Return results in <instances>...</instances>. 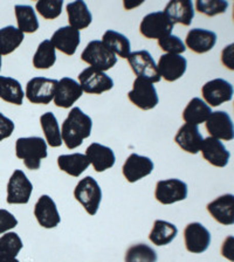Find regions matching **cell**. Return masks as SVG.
<instances>
[{
    "label": "cell",
    "mask_w": 234,
    "mask_h": 262,
    "mask_svg": "<svg viewBox=\"0 0 234 262\" xmlns=\"http://www.w3.org/2000/svg\"><path fill=\"white\" fill-rule=\"evenodd\" d=\"M93 121L79 106H74L61 126V137L68 149H76L92 134Z\"/></svg>",
    "instance_id": "obj_1"
},
{
    "label": "cell",
    "mask_w": 234,
    "mask_h": 262,
    "mask_svg": "<svg viewBox=\"0 0 234 262\" xmlns=\"http://www.w3.org/2000/svg\"><path fill=\"white\" fill-rule=\"evenodd\" d=\"M15 155L30 170H39L41 161L47 157L46 141L41 137H23L15 143Z\"/></svg>",
    "instance_id": "obj_2"
},
{
    "label": "cell",
    "mask_w": 234,
    "mask_h": 262,
    "mask_svg": "<svg viewBox=\"0 0 234 262\" xmlns=\"http://www.w3.org/2000/svg\"><path fill=\"white\" fill-rule=\"evenodd\" d=\"M81 59L92 68L101 72L109 71L117 63V56L102 41L98 40L90 41L82 52Z\"/></svg>",
    "instance_id": "obj_3"
},
{
    "label": "cell",
    "mask_w": 234,
    "mask_h": 262,
    "mask_svg": "<svg viewBox=\"0 0 234 262\" xmlns=\"http://www.w3.org/2000/svg\"><path fill=\"white\" fill-rule=\"evenodd\" d=\"M74 196L79 202L89 215H95L102 200V191L98 183L93 177L81 179L74 190Z\"/></svg>",
    "instance_id": "obj_4"
},
{
    "label": "cell",
    "mask_w": 234,
    "mask_h": 262,
    "mask_svg": "<svg viewBox=\"0 0 234 262\" xmlns=\"http://www.w3.org/2000/svg\"><path fill=\"white\" fill-rule=\"evenodd\" d=\"M59 81L47 77H33L26 85L25 96L33 104H49L54 100Z\"/></svg>",
    "instance_id": "obj_5"
},
{
    "label": "cell",
    "mask_w": 234,
    "mask_h": 262,
    "mask_svg": "<svg viewBox=\"0 0 234 262\" xmlns=\"http://www.w3.org/2000/svg\"><path fill=\"white\" fill-rule=\"evenodd\" d=\"M174 24L163 11L145 15L139 25V32L146 39H162L171 35Z\"/></svg>",
    "instance_id": "obj_6"
},
{
    "label": "cell",
    "mask_w": 234,
    "mask_h": 262,
    "mask_svg": "<svg viewBox=\"0 0 234 262\" xmlns=\"http://www.w3.org/2000/svg\"><path fill=\"white\" fill-rule=\"evenodd\" d=\"M128 98L131 103L142 110L154 109L159 102L155 85L142 77H136L134 81L133 90L128 93Z\"/></svg>",
    "instance_id": "obj_7"
},
{
    "label": "cell",
    "mask_w": 234,
    "mask_h": 262,
    "mask_svg": "<svg viewBox=\"0 0 234 262\" xmlns=\"http://www.w3.org/2000/svg\"><path fill=\"white\" fill-rule=\"evenodd\" d=\"M128 62L137 77L145 79L151 83H156V82L162 80L157 71V64H156L154 57L147 51L130 53V55L128 56Z\"/></svg>",
    "instance_id": "obj_8"
},
{
    "label": "cell",
    "mask_w": 234,
    "mask_h": 262,
    "mask_svg": "<svg viewBox=\"0 0 234 262\" xmlns=\"http://www.w3.org/2000/svg\"><path fill=\"white\" fill-rule=\"evenodd\" d=\"M80 87L82 92L87 94H95L101 95L102 93L113 89L114 81L104 72L97 71L92 67L86 68L79 75Z\"/></svg>",
    "instance_id": "obj_9"
},
{
    "label": "cell",
    "mask_w": 234,
    "mask_h": 262,
    "mask_svg": "<svg viewBox=\"0 0 234 262\" xmlns=\"http://www.w3.org/2000/svg\"><path fill=\"white\" fill-rule=\"evenodd\" d=\"M155 196L163 205H171L186 199L187 185L180 179L159 180L156 185Z\"/></svg>",
    "instance_id": "obj_10"
},
{
    "label": "cell",
    "mask_w": 234,
    "mask_h": 262,
    "mask_svg": "<svg viewBox=\"0 0 234 262\" xmlns=\"http://www.w3.org/2000/svg\"><path fill=\"white\" fill-rule=\"evenodd\" d=\"M204 102L208 106H218L233 98V85L224 79H215L206 82L202 88Z\"/></svg>",
    "instance_id": "obj_11"
},
{
    "label": "cell",
    "mask_w": 234,
    "mask_h": 262,
    "mask_svg": "<svg viewBox=\"0 0 234 262\" xmlns=\"http://www.w3.org/2000/svg\"><path fill=\"white\" fill-rule=\"evenodd\" d=\"M33 192V185L22 170H15L7 184L8 204H27Z\"/></svg>",
    "instance_id": "obj_12"
},
{
    "label": "cell",
    "mask_w": 234,
    "mask_h": 262,
    "mask_svg": "<svg viewBox=\"0 0 234 262\" xmlns=\"http://www.w3.org/2000/svg\"><path fill=\"white\" fill-rule=\"evenodd\" d=\"M185 247L190 253H204L211 244V234L208 229L200 223H191L184 229Z\"/></svg>",
    "instance_id": "obj_13"
},
{
    "label": "cell",
    "mask_w": 234,
    "mask_h": 262,
    "mask_svg": "<svg viewBox=\"0 0 234 262\" xmlns=\"http://www.w3.org/2000/svg\"><path fill=\"white\" fill-rule=\"evenodd\" d=\"M187 61L179 54H164L159 57L157 71L161 79L167 82L179 80L186 72Z\"/></svg>",
    "instance_id": "obj_14"
},
{
    "label": "cell",
    "mask_w": 234,
    "mask_h": 262,
    "mask_svg": "<svg viewBox=\"0 0 234 262\" xmlns=\"http://www.w3.org/2000/svg\"><path fill=\"white\" fill-rule=\"evenodd\" d=\"M206 130L211 137L223 141H232L234 126L232 118L226 112H212L206 120Z\"/></svg>",
    "instance_id": "obj_15"
},
{
    "label": "cell",
    "mask_w": 234,
    "mask_h": 262,
    "mask_svg": "<svg viewBox=\"0 0 234 262\" xmlns=\"http://www.w3.org/2000/svg\"><path fill=\"white\" fill-rule=\"evenodd\" d=\"M154 171V163L149 157L131 154L122 167L124 178L129 183H136L137 180L149 176Z\"/></svg>",
    "instance_id": "obj_16"
},
{
    "label": "cell",
    "mask_w": 234,
    "mask_h": 262,
    "mask_svg": "<svg viewBox=\"0 0 234 262\" xmlns=\"http://www.w3.org/2000/svg\"><path fill=\"white\" fill-rule=\"evenodd\" d=\"M80 84L71 77H62L57 83L54 95V103L59 108L68 109L82 96Z\"/></svg>",
    "instance_id": "obj_17"
},
{
    "label": "cell",
    "mask_w": 234,
    "mask_h": 262,
    "mask_svg": "<svg viewBox=\"0 0 234 262\" xmlns=\"http://www.w3.org/2000/svg\"><path fill=\"white\" fill-rule=\"evenodd\" d=\"M34 215L40 226L54 228L60 224L61 218L56 205L49 195H41L34 206Z\"/></svg>",
    "instance_id": "obj_18"
},
{
    "label": "cell",
    "mask_w": 234,
    "mask_h": 262,
    "mask_svg": "<svg viewBox=\"0 0 234 262\" xmlns=\"http://www.w3.org/2000/svg\"><path fill=\"white\" fill-rule=\"evenodd\" d=\"M49 41L55 49H59L61 53L71 56L75 54L76 49L81 42L80 31L71 26L61 27L52 35Z\"/></svg>",
    "instance_id": "obj_19"
},
{
    "label": "cell",
    "mask_w": 234,
    "mask_h": 262,
    "mask_svg": "<svg viewBox=\"0 0 234 262\" xmlns=\"http://www.w3.org/2000/svg\"><path fill=\"white\" fill-rule=\"evenodd\" d=\"M199 151H202L205 161H207L211 165L216 167H225L228 164L229 157H231L223 143L219 139L211 136L204 139Z\"/></svg>",
    "instance_id": "obj_20"
},
{
    "label": "cell",
    "mask_w": 234,
    "mask_h": 262,
    "mask_svg": "<svg viewBox=\"0 0 234 262\" xmlns=\"http://www.w3.org/2000/svg\"><path fill=\"white\" fill-rule=\"evenodd\" d=\"M207 211L213 219L219 224L228 226L234 223V195H220L212 203L207 204Z\"/></svg>",
    "instance_id": "obj_21"
},
{
    "label": "cell",
    "mask_w": 234,
    "mask_h": 262,
    "mask_svg": "<svg viewBox=\"0 0 234 262\" xmlns=\"http://www.w3.org/2000/svg\"><path fill=\"white\" fill-rule=\"evenodd\" d=\"M216 33L208 30H203V28L191 30L187 33L185 39V46L197 54H204V53L210 52L216 46Z\"/></svg>",
    "instance_id": "obj_22"
},
{
    "label": "cell",
    "mask_w": 234,
    "mask_h": 262,
    "mask_svg": "<svg viewBox=\"0 0 234 262\" xmlns=\"http://www.w3.org/2000/svg\"><path fill=\"white\" fill-rule=\"evenodd\" d=\"M203 141L204 138L198 129V125L192 124H184L180 126L175 136V142L177 143L180 149L192 155L199 152Z\"/></svg>",
    "instance_id": "obj_23"
},
{
    "label": "cell",
    "mask_w": 234,
    "mask_h": 262,
    "mask_svg": "<svg viewBox=\"0 0 234 262\" xmlns=\"http://www.w3.org/2000/svg\"><path fill=\"white\" fill-rule=\"evenodd\" d=\"M86 156L96 172H103L110 169L115 165L116 161L114 151L98 143H92L86 150Z\"/></svg>",
    "instance_id": "obj_24"
},
{
    "label": "cell",
    "mask_w": 234,
    "mask_h": 262,
    "mask_svg": "<svg viewBox=\"0 0 234 262\" xmlns=\"http://www.w3.org/2000/svg\"><path fill=\"white\" fill-rule=\"evenodd\" d=\"M164 13L174 25L182 24L184 26H190L195 18V7L188 0H172L164 8Z\"/></svg>",
    "instance_id": "obj_25"
},
{
    "label": "cell",
    "mask_w": 234,
    "mask_h": 262,
    "mask_svg": "<svg viewBox=\"0 0 234 262\" xmlns=\"http://www.w3.org/2000/svg\"><path fill=\"white\" fill-rule=\"evenodd\" d=\"M68 15L69 26L75 30H84L93 21V15L90 13L87 4L82 0L69 3L66 7Z\"/></svg>",
    "instance_id": "obj_26"
},
{
    "label": "cell",
    "mask_w": 234,
    "mask_h": 262,
    "mask_svg": "<svg viewBox=\"0 0 234 262\" xmlns=\"http://www.w3.org/2000/svg\"><path fill=\"white\" fill-rule=\"evenodd\" d=\"M212 113L210 106L199 97H195L188 102L186 108L183 112V120L186 122V124L198 125L200 123L206 122Z\"/></svg>",
    "instance_id": "obj_27"
},
{
    "label": "cell",
    "mask_w": 234,
    "mask_h": 262,
    "mask_svg": "<svg viewBox=\"0 0 234 262\" xmlns=\"http://www.w3.org/2000/svg\"><path fill=\"white\" fill-rule=\"evenodd\" d=\"M89 164L90 162L88 161L87 156L82 154L61 155L57 158V165L60 170L73 177H80V174L87 170Z\"/></svg>",
    "instance_id": "obj_28"
},
{
    "label": "cell",
    "mask_w": 234,
    "mask_h": 262,
    "mask_svg": "<svg viewBox=\"0 0 234 262\" xmlns=\"http://www.w3.org/2000/svg\"><path fill=\"white\" fill-rule=\"evenodd\" d=\"M24 90L20 82L8 76H0V98L8 103L22 105Z\"/></svg>",
    "instance_id": "obj_29"
},
{
    "label": "cell",
    "mask_w": 234,
    "mask_h": 262,
    "mask_svg": "<svg viewBox=\"0 0 234 262\" xmlns=\"http://www.w3.org/2000/svg\"><path fill=\"white\" fill-rule=\"evenodd\" d=\"M102 42H103L115 55H118L123 59H128L131 51V45L129 39L125 35L121 34L116 31L108 30L103 36H102Z\"/></svg>",
    "instance_id": "obj_30"
},
{
    "label": "cell",
    "mask_w": 234,
    "mask_h": 262,
    "mask_svg": "<svg viewBox=\"0 0 234 262\" xmlns=\"http://www.w3.org/2000/svg\"><path fill=\"white\" fill-rule=\"evenodd\" d=\"M178 234V229L174 224L164 220H156L151 229L149 239L156 246L169 245Z\"/></svg>",
    "instance_id": "obj_31"
},
{
    "label": "cell",
    "mask_w": 234,
    "mask_h": 262,
    "mask_svg": "<svg viewBox=\"0 0 234 262\" xmlns=\"http://www.w3.org/2000/svg\"><path fill=\"white\" fill-rule=\"evenodd\" d=\"M40 124L46 137V142L49 146L59 147L62 144V137H61V130L59 123L53 113L42 114L40 117Z\"/></svg>",
    "instance_id": "obj_32"
},
{
    "label": "cell",
    "mask_w": 234,
    "mask_h": 262,
    "mask_svg": "<svg viewBox=\"0 0 234 262\" xmlns=\"http://www.w3.org/2000/svg\"><path fill=\"white\" fill-rule=\"evenodd\" d=\"M25 39L24 33L14 26H6L0 30V55L13 53Z\"/></svg>",
    "instance_id": "obj_33"
},
{
    "label": "cell",
    "mask_w": 234,
    "mask_h": 262,
    "mask_svg": "<svg viewBox=\"0 0 234 262\" xmlns=\"http://www.w3.org/2000/svg\"><path fill=\"white\" fill-rule=\"evenodd\" d=\"M18 30L23 33H34L39 30V21L35 11L30 5H16L15 8Z\"/></svg>",
    "instance_id": "obj_34"
},
{
    "label": "cell",
    "mask_w": 234,
    "mask_h": 262,
    "mask_svg": "<svg viewBox=\"0 0 234 262\" xmlns=\"http://www.w3.org/2000/svg\"><path fill=\"white\" fill-rule=\"evenodd\" d=\"M56 61L55 48L49 40H44L40 42L36 49L34 56H33V66L36 69H48L54 66Z\"/></svg>",
    "instance_id": "obj_35"
},
{
    "label": "cell",
    "mask_w": 234,
    "mask_h": 262,
    "mask_svg": "<svg viewBox=\"0 0 234 262\" xmlns=\"http://www.w3.org/2000/svg\"><path fill=\"white\" fill-rule=\"evenodd\" d=\"M23 247V241L16 233H5V234L0 237V259H12V257H16Z\"/></svg>",
    "instance_id": "obj_36"
},
{
    "label": "cell",
    "mask_w": 234,
    "mask_h": 262,
    "mask_svg": "<svg viewBox=\"0 0 234 262\" xmlns=\"http://www.w3.org/2000/svg\"><path fill=\"white\" fill-rule=\"evenodd\" d=\"M125 262H157V253L145 244L133 245L128 248L124 257Z\"/></svg>",
    "instance_id": "obj_37"
},
{
    "label": "cell",
    "mask_w": 234,
    "mask_h": 262,
    "mask_svg": "<svg viewBox=\"0 0 234 262\" xmlns=\"http://www.w3.org/2000/svg\"><path fill=\"white\" fill-rule=\"evenodd\" d=\"M62 0H39L35 8L44 19L54 20L62 12Z\"/></svg>",
    "instance_id": "obj_38"
},
{
    "label": "cell",
    "mask_w": 234,
    "mask_h": 262,
    "mask_svg": "<svg viewBox=\"0 0 234 262\" xmlns=\"http://www.w3.org/2000/svg\"><path fill=\"white\" fill-rule=\"evenodd\" d=\"M228 3L225 0H198L196 2V10L207 16H215L226 12Z\"/></svg>",
    "instance_id": "obj_39"
},
{
    "label": "cell",
    "mask_w": 234,
    "mask_h": 262,
    "mask_svg": "<svg viewBox=\"0 0 234 262\" xmlns=\"http://www.w3.org/2000/svg\"><path fill=\"white\" fill-rule=\"evenodd\" d=\"M158 46L163 52L167 54H182L186 51L185 43L177 35H167L162 39H158Z\"/></svg>",
    "instance_id": "obj_40"
},
{
    "label": "cell",
    "mask_w": 234,
    "mask_h": 262,
    "mask_svg": "<svg viewBox=\"0 0 234 262\" xmlns=\"http://www.w3.org/2000/svg\"><path fill=\"white\" fill-rule=\"evenodd\" d=\"M18 225V220L11 212L0 208V234H5L7 231L14 228Z\"/></svg>",
    "instance_id": "obj_41"
},
{
    "label": "cell",
    "mask_w": 234,
    "mask_h": 262,
    "mask_svg": "<svg viewBox=\"0 0 234 262\" xmlns=\"http://www.w3.org/2000/svg\"><path fill=\"white\" fill-rule=\"evenodd\" d=\"M14 128L15 125L13 121L7 118L5 115L0 113V142H2L3 139L10 137L11 135L13 134Z\"/></svg>",
    "instance_id": "obj_42"
},
{
    "label": "cell",
    "mask_w": 234,
    "mask_h": 262,
    "mask_svg": "<svg viewBox=\"0 0 234 262\" xmlns=\"http://www.w3.org/2000/svg\"><path fill=\"white\" fill-rule=\"evenodd\" d=\"M233 47H234V45L231 43L229 46H227L224 49L223 53H221V62L226 66V68L231 69V71H233L234 69V62H233V51L234 49H233Z\"/></svg>",
    "instance_id": "obj_43"
},
{
    "label": "cell",
    "mask_w": 234,
    "mask_h": 262,
    "mask_svg": "<svg viewBox=\"0 0 234 262\" xmlns=\"http://www.w3.org/2000/svg\"><path fill=\"white\" fill-rule=\"evenodd\" d=\"M0 262H20L16 260V257H12V259H0Z\"/></svg>",
    "instance_id": "obj_44"
},
{
    "label": "cell",
    "mask_w": 234,
    "mask_h": 262,
    "mask_svg": "<svg viewBox=\"0 0 234 262\" xmlns=\"http://www.w3.org/2000/svg\"><path fill=\"white\" fill-rule=\"evenodd\" d=\"M2 63H3V60H2V55H0V71H2Z\"/></svg>",
    "instance_id": "obj_45"
}]
</instances>
